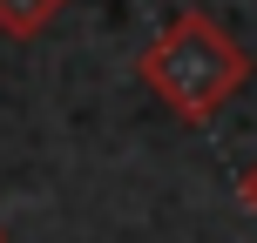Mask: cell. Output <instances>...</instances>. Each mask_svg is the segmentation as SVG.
<instances>
[{
    "label": "cell",
    "mask_w": 257,
    "mask_h": 243,
    "mask_svg": "<svg viewBox=\"0 0 257 243\" xmlns=\"http://www.w3.org/2000/svg\"><path fill=\"white\" fill-rule=\"evenodd\" d=\"M136 75L169 115L183 122H210L237 88L250 81V54L230 41V27L203 7L169 14V27L136 54Z\"/></svg>",
    "instance_id": "cell-1"
},
{
    "label": "cell",
    "mask_w": 257,
    "mask_h": 243,
    "mask_svg": "<svg viewBox=\"0 0 257 243\" xmlns=\"http://www.w3.org/2000/svg\"><path fill=\"white\" fill-rule=\"evenodd\" d=\"M68 0H0V34L7 41H41L54 21H61Z\"/></svg>",
    "instance_id": "cell-2"
},
{
    "label": "cell",
    "mask_w": 257,
    "mask_h": 243,
    "mask_svg": "<svg viewBox=\"0 0 257 243\" xmlns=\"http://www.w3.org/2000/svg\"><path fill=\"white\" fill-rule=\"evenodd\" d=\"M237 196H244V209H250V216H257V162L244 169V182H237Z\"/></svg>",
    "instance_id": "cell-3"
},
{
    "label": "cell",
    "mask_w": 257,
    "mask_h": 243,
    "mask_svg": "<svg viewBox=\"0 0 257 243\" xmlns=\"http://www.w3.org/2000/svg\"><path fill=\"white\" fill-rule=\"evenodd\" d=\"M0 243H7V230H0Z\"/></svg>",
    "instance_id": "cell-4"
}]
</instances>
